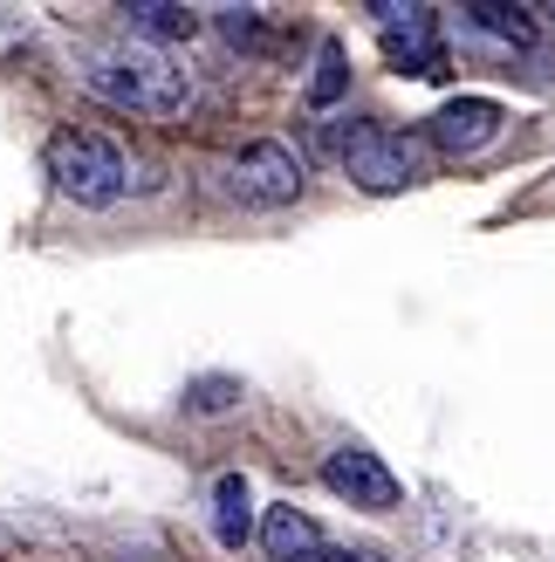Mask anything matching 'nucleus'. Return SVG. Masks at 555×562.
Wrapping results in <instances>:
<instances>
[{
	"mask_svg": "<svg viewBox=\"0 0 555 562\" xmlns=\"http://www.w3.org/2000/svg\"><path fill=\"white\" fill-rule=\"evenodd\" d=\"M82 90L103 97L110 110H131V117H179L192 103V76L158 48H131V55H103V63L82 69Z\"/></svg>",
	"mask_w": 555,
	"mask_h": 562,
	"instance_id": "1",
	"label": "nucleus"
},
{
	"mask_svg": "<svg viewBox=\"0 0 555 562\" xmlns=\"http://www.w3.org/2000/svg\"><path fill=\"white\" fill-rule=\"evenodd\" d=\"M48 179H55V192H63V200H76V206H110V200L131 186V165H124V151L110 145V137H97V131H55V137H48Z\"/></svg>",
	"mask_w": 555,
	"mask_h": 562,
	"instance_id": "2",
	"label": "nucleus"
},
{
	"mask_svg": "<svg viewBox=\"0 0 555 562\" xmlns=\"http://www.w3.org/2000/svg\"><path fill=\"white\" fill-rule=\"evenodd\" d=\"M343 172L364 192H405L426 179V145L405 131H384V124H356L343 137Z\"/></svg>",
	"mask_w": 555,
	"mask_h": 562,
	"instance_id": "3",
	"label": "nucleus"
},
{
	"mask_svg": "<svg viewBox=\"0 0 555 562\" xmlns=\"http://www.w3.org/2000/svg\"><path fill=\"white\" fill-rule=\"evenodd\" d=\"M227 186H234V200H247V206H295L302 200V158L288 145H274V137H261V145H247L234 158Z\"/></svg>",
	"mask_w": 555,
	"mask_h": 562,
	"instance_id": "4",
	"label": "nucleus"
},
{
	"mask_svg": "<svg viewBox=\"0 0 555 562\" xmlns=\"http://www.w3.org/2000/svg\"><path fill=\"white\" fill-rule=\"evenodd\" d=\"M322 487L343 494L350 508H371V515L398 508V473L384 467L377 453H364V446H337V453L322 460Z\"/></svg>",
	"mask_w": 555,
	"mask_h": 562,
	"instance_id": "5",
	"label": "nucleus"
},
{
	"mask_svg": "<svg viewBox=\"0 0 555 562\" xmlns=\"http://www.w3.org/2000/svg\"><path fill=\"white\" fill-rule=\"evenodd\" d=\"M494 137H501V103H487V97H453L446 110L432 117V145L439 151H487Z\"/></svg>",
	"mask_w": 555,
	"mask_h": 562,
	"instance_id": "6",
	"label": "nucleus"
},
{
	"mask_svg": "<svg viewBox=\"0 0 555 562\" xmlns=\"http://www.w3.org/2000/svg\"><path fill=\"white\" fill-rule=\"evenodd\" d=\"M124 14H131V27L145 42H192L200 35V14H192L185 0H131Z\"/></svg>",
	"mask_w": 555,
	"mask_h": 562,
	"instance_id": "7",
	"label": "nucleus"
},
{
	"mask_svg": "<svg viewBox=\"0 0 555 562\" xmlns=\"http://www.w3.org/2000/svg\"><path fill=\"white\" fill-rule=\"evenodd\" d=\"M460 21L474 27V35H487V42H508V48H521V42L535 35L529 8H508V0H466V8H460Z\"/></svg>",
	"mask_w": 555,
	"mask_h": 562,
	"instance_id": "8",
	"label": "nucleus"
},
{
	"mask_svg": "<svg viewBox=\"0 0 555 562\" xmlns=\"http://www.w3.org/2000/svg\"><path fill=\"white\" fill-rule=\"evenodd\" d=\"M261 542H268V555H274V562H295V555L322 549V528H316L309 515H302V508H268Z\"/></svg>",
	"mask_w": 555,
	"mask_h": 562,
	"instance_id": "9",
	"label": "nucleus"
},
{
	"mask_svg": "<svg viewBox=\"0 0 555 562\" xmlns=\"http://www.w3.org/2000/svg\"><path fill=\"white\" fill-rule=\"evenodd\" d=\"M254 501H247V481L240 473H219L213 481V536H219V549H240L247 542V528H254Z\"/></svg>",
	"mask_w": 555,
	"mask_h": 562,
	"instance_id": "10",
	"label": "nucleus"
},
{
	"mask_svg": "<svg viewBox=\"0 0 555 562\" xmlns=\"http://www.w3.org/2000/svg\"><path fill=\"white\" fill-rule=\"evenodd\" d=\"M234 398H240V384H234V378H200V384L185 391V405H192V412H227Z\"/></svg>",
	"mask_w": 555,
	"mask_h": 562,
	"instance_id": "11",
	"label": "nucleus"
},
{
	"mask_svg": "<svg viewBox=\"0 0 555 562\" xmlns=\"http://www.w3.org/2000/svg\"><path fill=\"white\" fill-rule=\"evenodd\" d=\"M337 90H343V48H322V76H316V103H337Z\"/></svg>",
	"mask_w": 555,
	"mask_h": 562,
	"instance_id": "12",
	"label": "nucleus"
},
{
	"mask_svg": "<svg viewBox=\"0 0 555 562\" xmlns=\"http://www.w3.org/2000/svg\"><path fill=\"white\" fill-rule=\"evenodd\" d=\"M219 27L227 42H254V8H219Z\"/></svg>",
	"mask_w": 555,
	"mask_h": 562,
	"instance_id": "13",
	"label": "nucleus"
},
{
	"mask_svg": "<svg viewBox=\"0 0 555 562\" xmlns=\"http://www.w3.org/2000/svg\"><path fill=\"white\" fill-rule=\"evenodd\" d=\"M295 562H371V555H356V549H329V542H322V549H309V555H295Z\"/></svg>",
	"mask_w": 555,
	"mask_h": 562,
	"instance_id": "14",
	"label": "nucleus"
},
{
	"mask_svg": "<svg viewBox=\"0 0 555 562\" xmlns=\"http://www.w3.org/2000/svg\"><path fill=\"white\" fill-rule=\"evenodd\" d=\"M542 14H555V8H542Z\"/></svg>",
	"mask_w": 555,
	"mask_h": 562,
	"instance_id": "15",
	"label": "nucleus"
}]
</instances>
